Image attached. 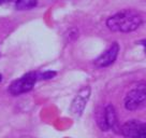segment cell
I'll return each mask as SVG.
<instances>
[{
  "mask_svg": "<svg viewBox=\"0 0 146 138\" xmlns=\"http://www.w3.org/2000/svg\"><path fill=\"white\" fill-rule=\"evenodd\" d=\"M36 80H39V74L36 72H28L19 79L15 80L10 84L9 93L12 95H21L23 93L31 91Z\"/></svg>",
  "mask_w": 146,
  "mask_h": 138,
  "instance_id": "3",
  "label": "cell"
},
{
  "mask_svg": "<svg viewBox=\"0 0 146 138\" xmlns=\"http://www.w3.org/2000/svg\"><path fill=\"white\" fill-rule=\"evenodd\" d=\"M88 96H89V88H84L72 102V107H71L72 113L81 115V112L85 108V104H86L87 99H88Z\"/></svg>",
  "mask_w": 146,
  "mask_h": 138,
  "instance_id": "7",
  "label": "cell"
},
{
  "mask_svg": "<svg viewBox=\"0 0 146 138\" xmlns=\"http://www.w3.org/2000/svg\"><path fill=\"white\" fill-rule=\"evenodd\" d=\"M1 79H2V76H1V74H0V81H1Z\"/></svg>",
  "mask_w": 146,
  "mask_h": 138,
  "instance_id": "12",
  "label": "cell"
},
{
  "mask_svg": "<svg viewBox=\"0 0 146 138\" xmlns=\"http://www.w3.org/2000/svg\"><path fill=\"white\" fill-rule=\"evenodd\" d=\"M103 119H104V124L106 126V129H118V120H117V115L115 108L112 105L106 106L103 112Z\"/></svg>",
  "mask_w": 146,
  "mask_h": 138,
  "instance_id": "6",
  "label": "cell"
},
{
  "mask_svg": "<svg viewBox=\"0 0 146 138\" xmlns=\"http://www.w3.org/2000/svg\"><path fill=\"white\" fill-rule=\"evenodd\" d=\"M36 5V0H19L16 3L18 10H29Z\"/></svg>",
  "mask_w": 146,
  "mask_h": 138,
  "instance_id": "8",
  "label": "cell"
},
{
  "mask_svg": "<svg viewBox=\"0 0 146 138\" xmlns=\"http://www.w3.org/2000/svg\"><path fill=\"white\" fill-rule=\"evenodd\" d=\"M125 138H146V123L140 120H130L120 129Z\"/></svg>",
  "mask_w": 146,
  "mask_h": 138,
  "instance_id": "4",
  "label": "cell"
},
{
  "mask_svg": "<svg viewBox=\"0 0 146 138\" xmlns=\"http://www.w3.org/2000/svg\"><path fill=\"white\" fill-rule=\"evenodd\" d=\"M141 43H142V44H143L144 46H145V49H146V40H144V41H142Z\"/></svg>",
  "mask_w": 146,
  "mask_h": 138,
  "instance_id": "11",
  "label": "cell"
},
{
  "mask_svg": "<svg viewBox=\"0 0 146 138\" xmlns=\"http://www.w3.org/2000/svg\"><path fill=\"white\" fill-rule=\"evenodd\" d=\"M118 52H119V46L114 42L112 46H110V49L105 51L103 54H101L98 58L96 60L95 64H96L97 67H108L110 65H112L115 62L116 57L118 55Z\"/></svg>",
  "mask_w": 146,
  "mask_h": 138,
  "instance_id": "5",
  "label": "cell"
},
{
  "mask_svg": "<svg viewBox=\"0 0 146 138\" xmlns=\"http://www.w3.org/2000/svg\"><path fill=\"white\" fill-rule=\"evenodd\" d=\"M19 0H0V5L2 3H10V2H14V3H17Z\"/></svg>",
  "mask_w": 146,
  "mask_h": 138,
  "instance_id": "10",
  "label": "cell"
},
{
  "mask_svg": "<svg viewBox=\"0 0 146 138\" xmlns=\"http://www.w3.org/2000/svg\"><path fill=\"white\" fill-rule=\"evenodd\" d=\"M146 106V83H140L125 97V107L127 110L134 111Z\"/></svg>",
  "mask_w": 146,
  "mask_h": 138,
  "instance_id": "2",
  "label": "cell"
},
{
  "mask_svg": "<svg viewBox=\"0 0 146 138\" xmlns=\"http://www.w3.org/2000/svg\"><path fill=\"white\" fill-rule=\"evenodd\" d=\"M56 76V72L55 71H45V72H42V74H39V79H42V80H47V79H52Z\"/></svg>",
  "mask_w": 146,
  "mask_h": 138,
  "instance_id": "9",
  "label": "cell"
},
{
  "mask_svg": "<svg viewBox=\"0 0 146 138\" xmlns=\"http://www.w3.org/2000/svg\"><path fill=\"white\" fill-rule=\"evenodd\" d=\"M142 22L143 19L137 12L132 10H125L111 16L106 21V26L112 31L130 32L140 27Z\"/></svg>",
  "mask_w": 146,
  "mask_h": 138,
  "instance_id": "1",
  "label": "cell"
}]
</instances>
